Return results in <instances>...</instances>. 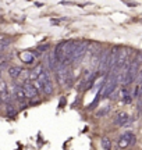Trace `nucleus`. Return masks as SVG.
<instances>
[{"label": "nucleus", "mask_w": 142, "mask_h": 150, "mask_svg": "<svg viewBox=\"0 0 142 150\" xmlns=\"http://www.w3.org/2000/svg\"><path fill=\"white\" fill-rule=\"evenodd\" d=\"M89 45L91 43L88 42V40H81V42H78V45H77L75 47V52H74V54H72V60H71V64H80L82 60H84V57L87 56L88 50H89Z\"/></svg>", "instance_id": "nucleus-1"}, {"label": "nucleus", "mask_w": 142, "mask_h": 150, "mask_svg": "<svg viewBox=\"0 0 142 150\" xmlns=\"http://www.w3.org/2000/svg\"><path fill=\"white\" fill-rule=\"evenodd\" d=\"M43 61H45V67L48 68L49 71H56L57 65H59V61L56 59V54H55V50H49L45 53V57H43Z\"/></svg>", "instance_id": "nucleus-2"}, {"label": "nucleus", "mask_w": 142, "mask_h": 150, "mask_svg": "<svg viewBox=\"0 0 142 150\" xmlns=\"http://www.w3.org/2000/svg\"><path fill=\"white\" fill-rule=\"evenodd\" d=\"M135 142H137V136L132 134V132L127 131V132H124V134L121 135L120 139H119V147L126 149V147H128V146L135 145Z\"/></svg>", "instance_id": "nucleus-3"}, {"label": "nucleus", "mask_w": 142, "mask_h": 150, "mask_svg": "<svg viewBox=\"0 0 142 150\" xmlns=\"http://www.w3.org/2000/svg\"><path fill=\"white\" fill-rule=\"evenodd\" d=\"M70 71V67L67 65H63V64H59L57 68H56V75H57V81L59 83L63 86H66V79H67V74Z\"/></svg>", "instance_id": "nucleus-4"}, {"label": "nucleus", "mask_w": 142, "mask_h": 150, "mask_svg": "<svg viewBox=\"0 0 142 150\" xmlns=\"http://www.w3.org/2000/svg\"><path fill=\"white\" fill-rule=\"evenodd\" d=\"M22 89H24V93H25V97L27 99H38L39 96V92L35 89V86L31 83V82H25L24 86H22Z\"/></svg>", "instance_id": "nucleus-5"}, {"label": "nucleus", "mask_w": 142, "mask_h": 150, "mask_svg": "<svg viewBox=\"0 0 142 150\" xmlns=\"http://www.w3.org/2000/svg\"><path fill=\"white\" fill-rule=\"evenodd\" d=\"M119 49L120 47H114L110 50V57H109V71H114L116 65H117V59H119Z\"/></svg>", "instance_id": "nucleus-6"}, {"label": "nucleus", "mask_w": 142, "mask_h": 150, "mask_svg": "<svg viewBox=\"0 0 142 150\" xmlns=\"http://www.w3.org/2000/svg\"><path fill=\"white\" fill-rule=\"evenodd\" d=\"M130 121H131V120H130V115H128L127 112H124V111L119 112V114L116 115V118H114V124L116 125H119V127H124V125H127Z\"/></svg>", "instance_id": "nucleus-7"}, {"label": "nucleus", "mask_w": 142, "mask_h": 150, "mask_svg": "<svg viewBox=\"0 0 142 150\" xmlns=\"http://www.w3.org/2000/svg\"><path fill=\"white\" fill-rule=\"evenodd\" d=\"M22 72H24L22 68L18 67V65H11V67H9V75H10L11 79H18L22 75Z\"/></svg>", "instance_id": "nucleus-8"}, {"label": "nucleus", "mask_w": 142, "mask_h": 150, "mask_svg": "<svg viewBox=\"0 0 142 150\" xmlns=\"http://www.w3.org/2000/svg\"><path fill=\"white\" fill-rule=\"evenodd\" d=\"M38 52H22L21 53V60L27 64H32L33 60H35V56H38Z\"/></svg>", "instance_id": "nucleus-9"}, {"label": "nucleus", "mask_w": 142, "mask_h": 150, "mask_svg": "<svg viewBox=\"0 0 142 150\" xmlns=\"http://www.w3.org/2000/svg\"><path fill=\"white\" fill-rule=\"evenodd\" d=\"M14 96H16V99L20 103H22L25 99H27V97H25V93H24V89H22V86H18V85L14 86Z\"/></svg>", "instance_id": "nucleus-10"}, {"label": "nucleus", "mask_w": 142, "mask_h": 150, "mask_svg": "<svg viewBox=\"0 0 142 150\" xmlns=\"http://www.w3.org/2000/svg\"><path fill=\"white\" fill-rule=\"evenodd\" d=\"M42 88H43V93H45V95H52V93H53V91H55L53 81H52V79L45 81L43 83H42Z\"/></svg>", "instance_id": "nucleus-11"}, {"label": "nucleus", "mask_w": 142, "mask_h": 150, "mask_svg": "<svg viewBox=\"0 0 142 150\" xmlns=\"http://www.w3.org/2000/svg\"><path fill=\"white\" fill-rule=\"evenodd\" d=\"M17 112H18V110H17V107L14 104H7V106H6V115L9 118L16 117Z\"/></svg>", "instance_id": "nucleus-12"}, {"label": "nucleus", "mask_w": 142, "mask_h": 150, "mask_svg": "<svg viewBox=\"0 0 142 150\" xmlns=\"http://www.w3.org/2000/svg\"><path fill=\"white\" fill-rule=\"evenodd\" d=\"M120 97L123 99L124 103H130L132 100V97H131V95H130V92H128L127 88H121L120 89Z\"/></svg>", "instance_id": "nucleus-13"}, {"label": "nucleus", "mask_w": 142, "mask_h": 150, "mask_svg": "<svg viewBox=\"0 0 142 150\" xmlns=\"http://www.w3.org/2000/svg\"><path fill=\"white\" fill-rule=\"evenodd\" d=\"M0 100H1V103H4L6 106H7V104H13L14 97H13L10 93L7 92V93H1V95H0Z\"/></svg>", "instance_id": "nucleus-14"}, {"label": "nucleus", "mask_w": 142, "mask_h": 150, "mask_svg": "<svg viewBox=\"0 0 142 150\" xmlns=\"http://www.w3.org/2000/svg\"><path fill=\"white\" fill-rule=\"evenodd\" d=\"M11 45V39L10 38H1L0 39V53L6 50V49H9V46Z\"/></svg>", "instance_id": "nucleus-15"}, {"label": "nucleus", "mask_w": 142, "mask_h": 150, "mask_svg": "<svg viewBox=\"0 0 142 150\" xmlns=\"http://www.w3.org/2000/svg\"><path fill=\"white\" fill-rule=\"evenodd\" d=\"M110 106H104V107H102L99 111H96V117H104V115H107L110 111Z\"/></svg>", "instance_id": "nucleus-16"}, {"label": "nucleus", "mask_w": 142, "mask_h": 150, "mask_svg": "<svg viewBox=\"0 0 142 150\" xmlns=\"http://www.w3.org/2000/svg\"><path fill=\"white\" fill-rule=\"evenodd\" d=\"M100 143H102V147H103L104 150H111V140H110L109 138H103Z\"/></svg>", "instance_id": "nucleus-17"}, {"label": "nucleus", "mask_w": 142, "mask_h": 150, "mask_svg": "<svg viewBox=\"0 0 142 150\" xmlns=\"http://www.w3.org/2000/svg\"><path fill=\"white\" fill-rule=\"evenodd\" d=\"M9 92V88H7V83L4 81H0V95L1 93H7Z\"/></svg>", "instance_id": "nucleus-18"}, {"label": "nucleus", "mask_w": 142, "mask_h": 150, "mask_svg": "<svg viewBox=\"0 0 142 150\" xmlns=\"http://www.w3.org/2000/svg\"><path fill=\"white\" fill-rule=\"evenodd\" d=\"M1 59H3V54H1V53H0V60H1Z\"/></svg>", "instance_id": "nucleus-19"}, {"label": "nucleus", "mask_w": 142, "mask_h": 150, "mask_svg": "<svg viewBox=\"0 0 142 150\" xmlns=\"http://www.w3.org/2000/svg\"><path fill=\"white\" fill-rule=\"evenodd\" d=\"M0 81H1V71H0Z\"/></svg>", "instance_id": "nucleus-20"}, {"label": "nucleus", "mask_w": 142, "mask_h": 150, "mask_svg": "<svg viewBox=\"0 0 142 150\" xmlns=\"http://www.w3.org/2000/svg\"><path fill=\"white\" fill-rule=\"evenodd\" d=\"M0 104H1V100H0Z\"/></svg>", "instance_id": "nucleus-21"}]
</instances>
